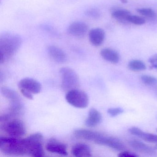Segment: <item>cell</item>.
I'll return each instance as SVG.
<instances>
[{"label": "cell", "mask_w": 157, "mask_h": 157, "mask_svg": "<svg viewBox=\"0 0 157 157\" xmlns=\"http://www.w3.org/2000/svg\"><path fill=\"white\" fill-rule=\"evenodd\" d=\"M71 154L75 157H88L92 156L91 150L87 144L78 143L72 147Z\"/></svg>", "instance_id": "2e32d148"}, {"label": "cell", "mask_w": 157, "mask_h": 157, "mask_svg": "<svg viewBox=\"0 0 157 157\" xmlns=\"http://www.w3.org/2000/svg\"><path fill=\"white\" fill-rule=\"evenodd\" d=\"M140 80L144 85L153 87L157 85V78L150 75H142L140 77Z\"/></svg>", "instance_id": "cb8c5ba5"}, {"label": "cell", "mask_w": 157, "mask_h": 157, "mask_svg": "<svg viewBox=\"0 0 157 157\" xmlns=\"http://www.w3.org/2000/svg\"><path fill=\"white\" fill-rule=\"evenodd\" d=\"M122 1H123V2H126V0H122Z\"/></svg>", "instance_id": "4dcf8cb0"}, {"label": "cell", "mask_w": 157, "mask_h": 157, "mask_svg": "<svg viewBox=\"0 0 157 157\" xmlns=\"http://www.w3.org/2000/svg\"><path fill=\"white\" fill-rule=\"evenodd\" d=\"M128 22L135 25H142L146 23V20L142 16L131 14L128 17Z\"/></svg>", "instance_id": "d4e9b609"}, {"label": "cell", "mask_w": 157, "mask_h": 157, "mask_svg": "<svg viewBox=\"0 0 157 157\" xmlns=\"http://www.w3.org/2000/svg\"><path fill=\"white\" fill-rule=\"evenodd\" d=\"M131 13L129 11L124 9H119L113 11L112 13L111 16L115 20L120 22H128V19L131 15Z\"/></svg>", "instance_id": "ffe728a7"}, {"label": "cell", "mask_w": 157, "mask_h": 157, "mask_svg": "<svg viewBox=\"0 0 157 157\" xmlns=\"http://www.w3.org/2000/svg\"><path fill=\"white\" fill-rule=\"evenodd\" d=\"M123 112H124V110L121 107H113V108H109L107 110V113L108 114L113 117L121 114Z\"/></svg>", "instance_id": "4316f807"}, {"label": "cell", "mask_w": 157, "mask_h": 157, "mask_svg": "<svg viewBox=\"0 0 157 157\" xmlns=\"http://www.w3.org/2000/svg\"><path fill=\"white\" fill-rule=\"evenodd\" d=\"M47 51L50 57L56 62L63 63L67 60L66 53L61 48L54 45H49L47 47Z\"/></svg>", "instance_id": "9a60e30c"}, {"label": "cell", "mask_w": 157, "mask_h": 157, "mask_svg": "<svg viewBox=\"0 0 157 157\" xmlns=\"http://www.w3.org/2000/svg\"><path fill=\"white\" fill-rule=\"evenodd\" d=\"M118 156L119 157H138L139 155L132 151L124 150L121 151L118 154Z\"/></svg>", "instance_id": "83f0119b"}, {"label": "cell", "mask_w": 157, "mask_h": 157, "mask_svg": "<svg viewBox=\"0 0 157 157\" xmlns=\"http://www.w3.org/2000/svg\"><path fill=\"white\" fill-rule=\"evenodd\" d=\"M61 78V88L64 90L69 91L77 89L79 85L78 74L71 68L65 67L60 70Z\"/></svg>", "instance_id": "5b68a950"}, {"label": "cell", "mask_w": 157, "mask_h": 157, "mask_svg": "<svg viewBox=\"0 0 157 157\" xmlns=\"http://www.w3.org/2000/svg\"><path fill=\"white\" fill-rule=\"evenodd\" d=\"M43 140L44 137L40 133H34L22 139L26 154L33 157H44L45 152L43 147Z\"/></svg>", "instance_id": "3957f363"}, {"label": "cell", "mask_w": 157, "mask_h": 157, "mask_svg": "<svg viewBox=\"0 0 157 157\" xmlns=\"http://www.w3.org/2000/svg\"><path fill=\"white\" fill-rule=\"evenodd\" d=\"M149 62L152 67L157 69V54L151 56L149 59Z\"/></svg>", "instance_id": "f1b7e54d"}, {"label": "cell", "mask_w": 157, "mask_h": 157, "mask_svg": "<svg viewBox=\"0 0 157 157\" xmlns=\"http://www.w3.org/2000/svg\"><path fill=\"white\" fill-rule=\"evenodd\" d=\"M1 93L2 95L9 99L10 101H14V100L21 99L19 94L15 91L12 89L7 88L6 87H3L1 88Z\"/></svg>", "instance_id": "603a6c76"}, {"label": "cell", "mask_w": 157, "mask_h": 157, "mask_svg": "<svg viewBox=\"0 0 157 157\" xmlns=\"http://www.w3.org/2000/svg\"><path fill=\"white\" fill-rule=\"evenodd\" d=\"M20 90H21V93L24 97H25L27 99H29V100H33V94L25 90H23V89H20Z\"/></svg>", "instance_id": "f546056e"}, {"label": "cell", "mask_w": 157, "mask_h": 157, "mask_svg": "<svg viewBox=\"0 0 157 157\" xmlns=\"http://www.w3.org/2000/svg\"><path fill=\"white\" fill-rule=\"evenodd\" d=\"M103 59L113 64H117L120 60V56L117 51L111 48H104L100 52Z\"/></svg>", "instance_id": "ac0fdd59"}, {"label": "cell", "mask_w": 157, "mask_h": 157, "mask_svg": "<svg viewBox=\"0 0 157 157\" xmlns=\"http://www.w3.org/2000/svg\"><path fill=\"white\" fill-rule=\"evenodd\" d=\"M0 150L6 155L13 156L27 155L22 139L13 137L0 138Z\"/></svg>", "instance_id": "7a4b0ae2"}, {"label": "cell", "mask_w": 157, "mask_h": 157, "mask_svg": "<svg viewBox=\"0 0 157 157\" xmlns=\"http://www.w3.org/2000/svg\"><path fill=\"white\" fill-rule=\"evenodd\" d=\"M22 43L19 35L4 33L0 36V61L4 63L11 57L20 48Z\"/></svg>", "instance_id": "6da1fadb"}, {"label": "cell", "mask_w": 157, "mask_h": 157, "mask_svg": "<svg viewBox=\"0 0 157 157\" xmlns=\"http://www.w3.org/2000/svg\"><path fill=\"white\" fill-rule=\"evenodd\" d=\"M102 134L97 131L87 129H78L75 130L74 136L79 139L93 141L95 142Z\"/></svg>", "instance_id": "5bb4252c"}, {"label": "cell", "mask_w": 157, "mask_h": 157, "mask_svg": "<svg viewBox=\"0 0 157 157\" xmlns=\"http://www.w3.org/2000/svg\"><path fill=\"white\" fill-rule=\"evenodd\" d=\"M67 32L72 36L78 38H82L88 33V26L84 22L76 21L69 25Z\"/></svg>", "instance_id": "9c48e42d"}, {"label": "cell", "mask_w": 157, "mask_h": 157, "mask_svg": "<svg viewBox=\"0 0 157 157\" xmlns=\"http://www.w3.org/2000/svg\"><path fill=\"white\" fill-rule=\"evenodd\" d=\"M9 113L13 117L19 116L23 113L24 106L21 99L10 101Z\"/></svg>", "instance_id": "d6986e66"}, {"label": "cell", "mask_w": 157, "mask_h": 157, "mask_svg": "<svg viewBox=\"0 0 157 157\" xmlns=\"http://www.w3.org/2000/svg\"><path fill=\"white\" fill-rule=\"evenodd\" d=\"M128 143L133 149L145 154L153 155L157 149V147H151L137 140H130Z\"/></svg>", "instance_id": "8fae6325"}, {"label": "cell", "mask_w": 157, "mask_h": 157, "mask_svg": "<svg viewBox=\"0 0 157 157\" xmlns=\"http://www.w3.org/2000/svg\"><path fill=\"white\" fill-rule=\"evenodd\" d=\"M128 130V132L132 135H134L147 142L153 143L157 146V135L144 132L140 128L136 127H130Z\"/></svg>", "instance_id": "4fadbf2b"}, {"label": "cell", "mask_w": 157, "mask_h": 157, "mask_svg": "<svg viewBox=\"0 0 157 157\" xmlns=\"http://www.w3.org/2000/svg\"><path fill=\"white\" fill-rule=\"evenodd\" d=\"M128 68L130 70L138 71L145 70L147 68L146 65L142 60L139 59H133L128 63Z\"/></svg>", "instance_id": "7402d4cb"}, {"label": "cell", "mask_w": 157, "mask_h": 157, "mask_svg": "<svg viewBox=\"0 0 157 157\" xmlns=\"http://www.w3.org/2000/svg\"><path fill=\"white\" fill-rule=\"evenodd\" d=\"M88 36L89 41L92 45L100 46L105 39V32L101 28H93L89 31Z\"/></svg>", "instance_id": "7c38bea8"}, {"label": "cell", "mask_w": 157, "mask_h": 157, "mask_svg": "<svg viewBox=\"0 0 157 157\" xmlns=\"http://www.w3.org/2000/svg\"><path fill=\"white\" fill-rule=\"evenodd\" d=\"M46 149L52 153L62 156L68 155L67 148L66 144L55 138H51L48 141Z\"/></svg>", "instance_id": "30bf717a"}, {"label": "cell", "mask_w": 157, "mask_h": 157, "mask_svg": "<svg viewBox=\"0 0 157 157\" xmlns=\"http://www.w3.org/2000/svg\"><path fill=\"white\" fill-rule=\"evenodd\" d=\"M102 117L101 113L95 108H91L85 121V125L88 127H94L101 124Z\"/></svg>", "instance_id": "e0dca14e"}, {"label": "cell", "mask_w": 157, "mask_h": 157, "mask_svg": "<svg viewBox=\"0 0 157 157\" xmlns=\"http://www.w3.org/2000/svg\"><path fill=\"white\" fill-rule=\"evenodd\" d=\"M95 143L99 145L107 146L118 151H123L126 149L125 146L120 140L114 137L104 136L103 134Z\"/></svg>", "instance_id": "52a82bcc"}, {"label": "cell", "mask_w": 157, "mask_h": 157, "mask_svg": "<svg viewBox=\"0 0 157 157\" xmlns=\"http://www.w3.org/2000/svg\"><path fill=\"white\" fill-rule=\"evenodd\" d=\"M20 89L25 90L33 94H37L42 90V85L38 81L32 78H25L19 82Z\"/></svg>", "instance_id": "ba28073f"}, {"label": "cell", "mask_w": 157, "mask_h": 157, "mask_svg": "<svg viewBox=\"0 0 157 157\" xmlns=\"http://www.w3.org/2000/svg\"><path fill=\"white\" fill-rule=\"evenodd\" d=\"M1 124V129L4 130L9 136L19 138L24 136L26 133L23 122L16 117H12Z\"/></svg>", "instance_id": "277c9868"}, {"label": "cell", "mask_w": 157, "mask_h": 157, "mask_svg": "<svg viewBox=\"0 0 157 157\" xmlns=\"http://www.w3.org/2000/svg\"><path fill=\"white\" fill-rule=\"evenodd\" d=\"M85 15L90 18L98 19L101 16L100 13L96 9H90L87 10L85 13Z\"/></svg>", "instance_id": "484cf974"}, {"label": "cell", "mask_w": 157, "mask_h": 157, "mask_svg": "<svg viewBox=\"0 0 157 157\" xmlns=\"http://www.w3.org/2000/svg\"><path fill=\"white\" fill-rule=\"evenodd\" d=\"M156 94L157 95V89L156 90Z\"/></svg>", "instance_id": "1f68e13d"}, {"label": "cell", "mask_w": 157, "mask_h": 157, "mask_svg": "<svg viewBox=\"0 0 157 157\" xmlns=\"http://www.w3.org/2000/svg\"><path fill=\"white\" fill-rule=\"evenodd\" d=\"M137 12L145 19L154 21L157 18V14L151 8H142L137 9Z\"/></svg>", "instance_id": "44dd1931"}, {"label": "cell", "mask_w": 157, "mask_h": 157, "mask_svg": "<svg viewBox=\"0 0 157 157\" xmlns=\"http://www.w3.org/2000/svg\"><path fill=\"white\" fill-rule=\"evenodd\" d=\"M66 99L71 105L81 109L86 108L89 103L88 94L85 92L77 89L68 91L66 95Z\"/></svg>", "instance_id": "8992f818"}]
</instances>
